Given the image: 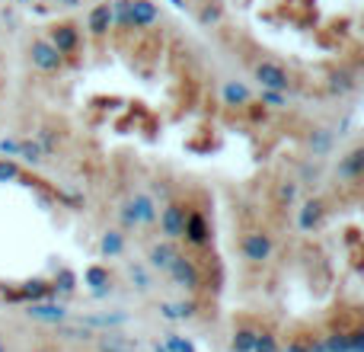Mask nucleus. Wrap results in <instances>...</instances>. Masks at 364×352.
Wrapping results in <instances>:
<instances>
[{
  "mask_svg": "<svg viewBox=\"0 0 364 352\" xmlns=\"http://www.w3.org/2000/svg\"><path fill=\"white\" fill-rule=\"evenodd\" d=\"M109 26H112V4H96L90 10V19H87V29L93 36H106Z\"/></svg>",
  "mask_w": 364,
  "mask_h": 352,
  "instance_id": "9d476101",
  "label": "nucleus"
},
{
  "mask_svg": "<svg viewBox=\"0 0 364 352\" xmlns=\"http://www.w3.org/2000/svg\"><path fill=\"white\" fill-rule=\"evenodd\" d=\"M58 333L68 336V340H93V330L77 323V327H58Z\"/></svg>",
  "mask_w": 364,
  "mask_h": 352,
  "instance_id": "b1692460",
  "label": "nucleus"
},
{
  "mask_svg": "<svg viewBox=\"0 0 364 352\" xmlns=\"http://www.w3.org/2000/svg\"><path fill=\"white\" fill-rule=\"evenodd\" d=\"M48 42L55 45L58 55H70V51H77V45H80V29H77L74 23H61V26H51V36Z\"/></svg>",
  "mask_w": 364,
  "mask_h": 352,
  "instance_id": "6e6552de",
  "label": "nucleus"
},
{
  "mask_svg": "<svg viewBox=\"0 0 364 352\" xmlns=\"http://www.w3.org/2000/svg\"><path fill=\"white\" fill-rule=\"evenodd\" d=\"M128 317L125 314H106V317H87V321H83V327H115V323H125Z\"/></svg>",
  "mask_w": 364,
  "mask_h": 352,
  "instance_id": "4be33fe9",
  "label": "nucleus"
},
{
  "mask_svg": "<svg viewBox=\"0 0 364 352\" xmlns=\"http://www.w3.org/2000/svg\"><path fill=\"white\" fill-rule=\"evenodd\" d=\"M0 352H6V343L4 340H0Z\"/></svg>",
  "mask_w": 364,
  "mask_h": 352,
  "instance_id": "a19ab883",
  "label": "nucleus"
},
{
  "mask_svg": "<svg viewBox=\"0 0 364 352\" xmlns=\"http://www.w3.org/2000/svg\"><path fill=\"white\" fill-rule=\"evenodd\" d=\"M19 157L23 160H29V164H42L45 160V151H42V145L38 141H19Z\"/></svg>",
  "mask_w": 364,
  "mask_h": 352,
  "instance_id": "412c9836",
  "label": "nucleus"
},
{
  "mask_svg": "<svg viewBox=\"0 0 364 352\" xmlns=\"http://www.w3.org/2000/svg\"><path fill=\"white\" fill-rule=\"evenodd\" d=\"M26 314L32 317V321H45V323H61L64 317H68V311L61 308V304H29V311Z\"/></svg>",
  "mask_w": 364,
  "mask_h": 352,
  "instance_id": "ddd939ff",
  "label": "nucleus"
},
{
  "mask_svg": "<svg viewBox=\"0 0 364 352\" xmlns=\"http://www.w3.org/2000/svg\"><path fill=\"white\" fill-rule=\"evenodd\" d=\"M240 250H243V257L250 263H265L272 257V250H275V244H272V237L265 231H250L240 240Z\"/></svg>",
  "mask_w": 364,
  "mask_h": 352,
  "instance_id": "f03ea898",
  "label": "nucleus"
},
{
  "mask_svg": "<svg viewBox=\"0 0 364 352\" xmlns=\"http://www.w3.org/2000/svg\"><path fill=\"white\" fill-rule=\"evenodd\" d=\"M256 336H259V330L246 323V327H240L237 333H233L230 349H233V352H252V346H256Z\"/></svg>",
  "mask_w": 364,
  "mask_h": 352,
  "instance_id": "a211bd4d",
  "label": "nucleus"
},
{
  "mask_svg": "<svg viewBox=\"0 0 364 352\" xmlns=\"http://www.w3.org/2000/svg\"><path fill=\"white\" fill-rule=\"evenodd\" d=\"M307 352H329L323 340H307Z\"/></svg>",
  "mask_w": 364,
  "mask_h": 352,
  "instance_id": "58836bf2",
  "label": "nucleus"
},
{
  "mask_svg": "<svg viewBox=\"0 0 364 352\" xmlns=\"http://www.w3.org/2000/svg\"><path fill=\"white\" fill-rule=\"evenodd\" d=\"M122 224L125 227H138V218H134V212H132V205H122Z\"/></svg>",
  "mask_w": 364,
  "mask_h": 352,
  "instance_id": "72a5a7b5",
  "label": "nucleus"
},
{
  "mask_svg": "<svg viewBox=\"0 0 364 352\" xmlns=\"http://www.w3.org/2000/svg\"><path fill=\"white\" fill-rule=\"evenodd\" d=\"M252 352H278V340L272 333H259L256 336V346H252Z\"/></svg>",
  "mask_w": 364,
  "mask_h": 352,
  "instance_id": "cd10ccee",
  "label": "nucleus"
},
{
  "mask_svg": "<svg viewBox=\"0 0 364 352\" xmlns=\"http://www.w3.org/2000/svg\"><path fill=\"white\" fill-rule=\"evenodd\" d=\"M157 218H160V231L166 234V240H179L182 237V227H186V208H182L179 202H170Z\"/></svg>",
  "mask_w": 364,
  "mask_h": 352,
  "instance_id": "0eeeda50",
  "label": "nucleus"
},
{
  "mask_svg": "<svg viewBox=\"0 0 364 352\" xmlns=\"http://www.w3.org/2000/svg\"><path fill=\"white\" fill-rule=\"evenodd\" d=\"M87 282L93 285L96 295H106V285L112 282V276H109V272L102 269V266H90V269H87Z\"/></svg>",
  "mask_w": 364,
  "mask_h": 352,
  "instance_id": "6ab92c4d",
  "label": "nucleus"
},
{
  "mask_svg": "<svg viewBox=\"0 0 364 352\" xmlns=\"http://www.w3.org/2000/svg\"><path fill=\"white\" fill-rule=\"evenodd\" d=\"M182 237L195 247H208L211 244V224L201 212H186V227H182Z\"/></svg>",
  "mask_w": 364,
  "mask_h": 352,
  "instance_id": "423d86ee",
  "label": "nucleus"
},
{
  "mask_svg": "<svg viewBox=\"0 0 364 352\" xmlns=\"http://www.w3.org/2000/svg\"><path fill=\"white\" fill-rule=\"evenodd\" d=\"M179 257V250L173 247V240H164V244H154L151 250H147V259H151L154 269H170V263Z\"/></svg>",
  "mask_w": 364,
  "mask_h": 352,
  "instance_id": "9b49d317",
  "label": "nucleus"
},
{
  "mask_svg": "<svg viewBox=\"0 0 364 352\" xmlns=\"http://www.w3.org/2000/svg\"><path fill=\"white\" fill-rule=\"evenodd\" d=\"M100 349L102 352H134L132 340H125V336H119V333H106V336H102Z\"/></svg>",
  "mask_w": 364,
  "mask_h": 352,
  "instance_id": "aec40b11",
  "label": "nucleus"
},
{
  "mask_svg": "<svg viewBox=\"0 0 364 352\" xmlns=\"http://www.w3.org/2000/svg\"><path fill=\"white\" fill-rule=\"evenodd\" d=\"M198 19H201V26H214V23H220V6H214V4H208L205 10L198 13Z\"/></svg>",
  "mask_w": 364,
  "mask_h": 352,
  "instance_id": "c85d7f7f",
  "label": "nucleus"
},
{
  "mask_svg": "<svg viewBox=\"0 0 364 352\" xmlns=\"http://www.w3.org/2000/svg\"><path fill=\"white\" fill-rule=\"evenodd\" d=\"M128 276H132V282L138 285L141 291H147V289H151V276H147V272H144V266H132V269H128Z\"/></svg>",
  "mask_w": 364,
  "mask_h": 352,
  "instance_id": "bb28decb",
  "label": "nucleus"
},
{
  "mask_svg": "<svg viewBox=\"0 0 364 352\" xmlns=\"http://www.w3.org/2000/svg\"><path fill=\"white\" fill-rule=\"evenodd\" d=\"M16 151H19V141H13V138L0 141V154H16Z\"/></svg>",
  "mask_w": 364,
  "mask_h": 352,
  "instance_id": "c9c22d12",
  "label": "nucleus"
},
{
  "mask_svg": "<svg viewBox=\"0 0 364 352\" xmlns=\"http://www.w3.org/2000/svg\"><path fill=\"white\" fill-rule=\"evenodd\" d=\"M74 289V276L70 272H61V291H70Z\"/></svg>",
  "mask_w": 364,
  "mask_h": 352,
  "instance_id": "ea45409f",
  "label": "nucleus"
},
{
  "mask_svg": "<svg viewBox=\"0 0 364 352\" xmlns=\"http://www.w3.org/2000/svg\"><path fill=\"white\" fill-rule=\"evenodd\" d=\"M160 314H164L166 321H179V308H176V304H164V308H160Z\"/></svg>",
  "mask_w": 364,
  "mask_h": 352,
  "instance_id": "4c0bfd02",
  "label": "nucleus"
},
{
  "mask_svg": "<svg viewBox=\"0 0 364 352\" xmlns=\"http://www.w3.org/2000/svg\"><path fill=\"white\" fill-rule=\"evenodd\" d=\"M252 74H256V81L262 83L265 90H282V93H284V90L291 87L288 71H284L282 64H275V61H259Z\"/></svg>",
  "mask_w": 364,
  "mask_h": 352,
  "instance_id": "7ed1b4c3",
  "label": "nucleus"
},
{
  "mask_svg": "<svg viewBox=\"0 0 364 352\" xmlns=\"http://www.w3.org/2000/svg\"><path fill=\"white\" fill-rule=\"evenodd\" d=\"M128 205H132L138 224H154V221H157V205H154V199L147 192H134V199L128 202Z\"/></svg>",
  "mask_w": 364,
  "mask_h": 352,
  "instance_id": "1a4fd4ad",
  "label": "nucleus"
},
{
  "mask_svg": "<svg viewBox=\"0 0 364 352\" xmlns=\"http://www.w3.org/2000/svg\"><path fill=\"white\" fill-rule=\"evenodd\" d=\"M307 145H310V154H314V157H326V154L333 151V132H329V128H314Z\"/></svg>",
  "mask_w": 364,
  "mask_h": 352,
  "instance_id": "2eb2a0df",
  "label": "nucleus"
},
{
  "mask_svg": "<svg viewBox=\"0 0 364 352\" xmlns=\"http://www.w3.org/2000/svg\"><path fill=\"white\" fill-rule=\"evenodd\" d=\"M259 106H269V109H284L288 106V100H284L282 90H265L262 87V103Z\"/></svg>",
  "mask_w": 364,
  "mask_h": 352,
  "instance_id": "5701e85b",
  "label": "nucleus"
},
{
  "mask_svg": "<svg viewBox=\"0 0 364 352\" xmlns=\"http://www.w3.org/2000/svg\"><path fill=\"white\" fill-rule=\"evenodd\" d=\"M160 19L154 0H128V29H147Z\"/></svg>",
  "mask_w": 364,
  "mask_h": 352,
  "instance_id": "39448f33",
  "label": "nucleus"
},
{
  "mask_svg": "<svg viewBox=\"0 0 364 352\" xmlns=\"http://www.w3.org/2000/svg\"><path fill=\"white\" fill-rule=\"evenodd\" d=\"M166 272H170V276H173V282H176L179 289L195 291V289H198V285H201V272H198V266H195L188 257H182V253H179L176 259H173V263H170V269H166Z\"/></svg>",
  "mask_w": 364,
  "mask_h": 352,
  "instance_id": "20e7f679",
  "label": "nucleus"
},
{
  "mask_svg": "<svg viewBox=\"0 0 364 352\" xmlns=\"http://www.w3.org/2000/svg\"><path fill=\"white\" fill-rule=\"evenodd\" d=\"M323 214H326V205H323L320 199H307L301 208V231H314V227H320Z\"/></svg>",
  "mask_w": 364,
  "mask_h": 352,
  "instance_id": "f8f14e48",
  "label": "nucleus"
},
{
  "mask_svg": "<svg viewBox=\"0 0 364 352\" xmlns=\"http://www.w3.org/2000/svg\"><path fill=\"white\" fill-rule=\"evenodd\" d=\"M42 352H48V349H42Z\"/></svg>",
  "mask_w": 364,
  "mask_h": 352,
  "instance_id": "79ce46f5",
  "label": "nucleus"
},
{
  "mask_svg": "<svg viewBox=\"0 0 364 352\" xmlns=\"http://www.w3.org/2000/svg\"><path fill=\"white\" fill-rule=\"evenodd\" d=\"M333 90H336V93H348V90H355L352 74H336L333 77Z\"/></svg>",
  "mask_w": 364,
  "mask_h": 352,
  "instance_id": "7c9ffc66",
  "label": "nucleus"
},
{
  "mask_svg": "<svg viewBox=\"0 0 364 352\" xmlns=\"http://www.w3.org/2000/svg\"><path fill=\"white\" fill-rule=\"evenodd\" d=\"M164 349H166V352H195L192 343H188V340H182V336H170Z\"/></svg>",
  "mask_w": 364,
  "mask_h": 352,
  "instance_id": "c756f323",
  "label": "nucleus"
},
{
  "mask_svg": "<svg viewBox=\"0 0 364 352\" xmlns=\"http://www.w3.org/2000/svg\"><path fill=\"white\" fill-rule=\"evenodd\" d=\"M323 343H326L329 352H348V333H342V330L339 333H333V336H326Z\"/></svg>",
  "mask_w": 364,
  "mask_h": 352,
  "instance_id": "a878e982",
  "label": "nucleus"
},
{
  "mask_svg": "<svg viewBox=\"0 0 364 352\" xmlns=\"http://www.w3.org/2000/svg\"><path fill=\"white\" fill-rule=\"evenodd\" d=\"M278 352H307V340H291L284 349H278Z\"/></svg>",
  "mask_w": 364,
  "mask_h": 352,
  "instance_id": "e433bc0d",
  "label": "nucleus"
},
{
  "mask_svg": "<svg viewBox=\"0 0 364 352\" xmlns=\"http://www.w3.org/2000/svg\"><path fill=\"white\" fill-rule=\"evenodd\" d=\"M42 151L45 154H55L58 151V138L51 132H42Z\"/></svg>",
  "mask_w": 364,
  "mask_h": 352,
  "instance_id": "473e14b6",
  "label": "nucleus"
},
{
  "mask_svg": "<svg viewBox=\"0 0 364 352\" xmlns=\"http://www.w3.org/2000/svg\"><path fill=\"white\" fill-rule=\"evenodd\" d=\"M278 199H282L284 205H294V202H297V182L294 180H284L282 186H278Z\"/></svg>",
  "mask_w": 364,
  "mask_h": 352,
  "instance_id": "393cba45",
  "label": "nucleus"
},
{
  "mask_svg": "<svg viewBox=\"0 0 364 352\" xmlns=\"http://www.w3.org/2000/svg\"><path fill=\"white\" fill-rule=\"evenodd\" d=\"M23 295H26V298H42V295H45V285H42V282H36V285H26V289H23Z\"/></svg>",
  "mask_w": 364,
  "mask_h": 352,
  "instance_id": "f704fd0d",
  "label": "nucleus"
},
{
  "mask_svg": "<svg viewBox=\"0 0 364 352\" xmlns=\"http://www.w3.org/2000/svg\"><path fill=\"white\" fill-rule=\"evenodd\" d=\"M100 250H102V257H122L125 253V234L122 231H106L102 234V244H100Z\"/></svg>",
  "mask_w": 364,
  "mask_h": 352,
  "instance_id": "f3484780",
  "label": "nucleus"
},
{
  "mask_svg": "<svg viewBox=\"0 0 364 352\" xmlns=\"http://www.w3.org/2000/svg\"><path fill=\"white\" fill-rule=\"evenodd\" d=\"M29 58H32V64H36L38 71H45V74H55V71L61 68V61H64V55H58L55 45H51L48 38H32Z\"/></svg>",
  "mask_w": 364,
  "mask_h": 352,
  "instance_id": "f257e3e1",
  "label": "nucleus"
},
{
  "mask_svg": "<svg viewBox=\"0 0 364 352\" xmlns=\"http://www.w3.org/2000/svg\"><path fill=\"white\" fill-rule=\"evenodd\" d=\"M224 103H227V106H250V103H252L250 87H246V83H240V81H227L224 83Z\"/></svg>",
  "mask_w": 364,
  "mask_h": 352,
  "instance_id": "4468645a",
  "label": "nucleus"
},
{
  "mask_svg": "<svg viewBox=\"0 0 364 352\" xmlns=\"http://www.w3.org/2000/svg\"><path fill=\"white\" fill-rule=\"evenodd\" d=\"M361 164H364V151H361V147H355L348 157L339 160V176H342V180H358V176H361Z\"/></svg>",
  "mask_w": 364,
  "mask_h": 352,
  "instance_id": "dca6fc26",
  "label": "nucleus"
},
{
  "mask_svg": "<svg viewBox=\"0 0 364 352\" xmlns=\"http://www.w3.org/2000/svg\"><path fill=\"white\" fill-rule=\"evenodd\" d=\"M19 170H16V164H10V160H0V180H16Z\"/></svg>",
  "mask_w": 364,
  "mask_h": 352,
  "instance_id": "2f4dec72",
  "label": "nucleus"
}]
</instances>
